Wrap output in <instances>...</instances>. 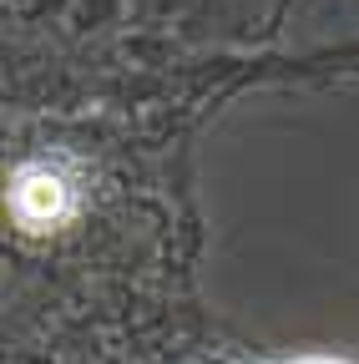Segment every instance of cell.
Segmentation results:
<instances>
[{"label":"cell","mask_w":359,"mask_h":364,"mask_svg":"<svg viewBox=\"0 0 359 364\" xmlns=\"http://www.w3.org/2000/svg\"><path fill=\"white\" fill-rule=\"evenodd\" d=\"M11 208H16V218H21L26 228H51V223L66 218L71 198H66V182H61V177H51V172H26V177L16 182V193H11Z\"/></svg>","instance_id":"1"},{"label":"cell","mask_w":359,"mask_h":364,"mask_svg":"<svg viewBox=\"0 0 359 364\" xmlns=\"http://www.w3.org/2000/svg\"><path fill=\"white\" fill-rule=\"evenodd\" d=\"M309 364H329V359H309Z\"/></svg>","instance_id":"2"}]
</instances>
